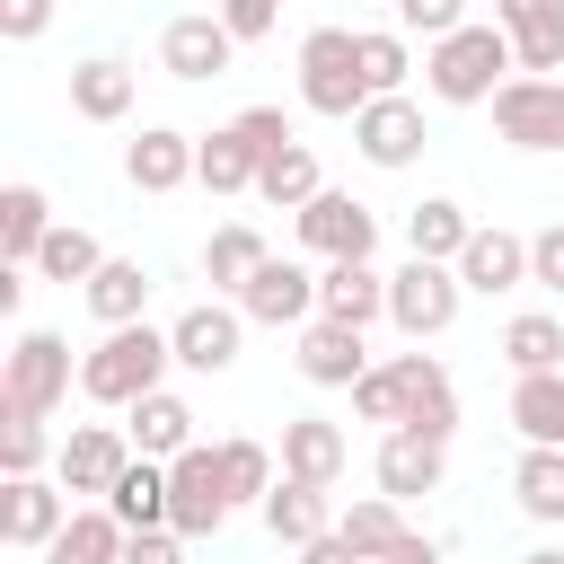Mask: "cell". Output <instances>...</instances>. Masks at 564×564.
Segmentation results:
<instances>
[{
  "instance_id": "1",
  "label": "cell",
  "mask_w": 564,
  "mask_h": 564,
  "mask_svg": "<svg viewBox=\"0 0 564 564\" xmlns=\"http://www.w3.org/2000/svg\"><path fill=\"white\" fill-rule=\"evenodd\" d=\"M167 370H176V344H167V326L132 317V326H106V344H97V352H79V397H88V405H115V414H132L150 388H167Z\"/></svg>"
},
{
  "instance_id": "2",
  "label": "cell",
  "mask_w": 564,
  "mask_h": 564,
  "mask_svg": "<svg viewBox=\"0 0 564 564\" xmlns=\"http://www.w3.org/2000/svg\"><path fill=\"white\" fill-rule=\"evenodd\" d=\"M511 70H520V53H511V35L494 18H467V26L432 35V53H423V88L441 106H494V88Z\"/></svg>"
},
{
  "instance_id": "3",
  "label": "cell",
  "mask_w": 564,
  "mask_h": 564,
  "mask_svg": "<svg viewBox=\"0 0 564 564\" xmlns=\"http://www.w3.org/2000/svg\"><path fill=\"white\" fill-rule=\"evenodd\" d=\"M300 106H308V115H335V123H352V115L370 106L361 26H308V35H300Z\"/></svg>"
},
{
  "instance_id": "4",
  "label": "cell",
  "mask_w": 564,
  "mask_h": 564,
  "mask_svg": "<svg viewBox=\"0 0 564 564\" xmlns=\"http://www.w3.org/2000/svg\"><path fill=\"white\" fill-rule=\"evenodd\" d=\"M458 300H467L458 264L405 256V264L388 273V326H397L405 344H432V335H449V326H458Z\"/></svg>"
},
{
  "instance_id": "5",
  "label": "cell",
  "mask_w": 564,
  "mask_h": 564,
  "mask_svg": "<svg viewBox=\"0 0 564 564\" xmlns=\"http://www.w3.org/2000/svg\"><path fill=\"white\" fill-rule=\"evenodd\" d=\"M70 397V344L53 326H18V344L0 352V405L18 414H53Z\"/></svg>"
},
{
  "instance_id": "6",
  "label": "cell",
  "mask_w": 564,
  "mask_h": 564,
  "mask_svg": "<svg viewBox=\"0 0 564 564\" xmlns=\"http://www.w3.org/2000/svg\"><path fill=\"white\" fill-rule=\"evenodd\" d=\"M229 467H220V441H194L185 458H167V529L185 538H220L229 529Z\"/></svg>"
},
{
  "instance_id": "7",
  "label": "cell",
  "mask_w": 564,
  "mask_h": 564,
  "mask_svg": "<svg viewBox=\"0 0 564 564\" xmlns=\"http://www.w3.org/2000/svg\"><path fill=\"white\" fill-rule=\"evenodd\" d=\"M494 132L511 150H564V79L555 70H511L494 88Z\"/></svg>"
},
{
  "instance_id": "8",
  "label": "cell",
  "mask_w": 564,
  "mask_h": 564,
  "mask_svg": "<svg viewBox=\"0 0 564 564\" xmlns=\"http://www.w3.org/2000/svg\"><path fill=\"white\" fill-rule=\"evenodd\" d=\"M132 458H141V449H132V432H123V423H70V432H62V449H53V476H62L70 494L106 502V494H115V476H123Z\"/></svg>"
},
{
  "instance_id": "9",
  "label": "cell",
  "mask_w": 564,
  "mask_h": 564,
  "mask_svg": "<svg viewBox=\"0 0 564 564\" xmlns=\"http://www.w3.org/2000/svg\"><path fill=\"white\" fill-rule=\"evenodd\" d=\"M229 62H238V35L220 26V9H185V18L159 26V70H167V79L203 88V79H220Z\"/></svg>"
},
{
  "instance_id": "10",
  "label": "cell",
  "mask_w": 564,
  "mask_h": 564,
  "mask_svg": "<svg viewBox=\"0 0 564 564\" xmlns=\"http://www.w3.org/2000/svg\"><path fill=\"white\" fill-rule=\"evenodd\" d=\"M291 220H300V247H308L317 264H335V256H370V247H379V212H370L361 194H335V185L308 194Z\"/></svg>"
},
{
  "instance_id": "11",
  "label": "cell",
  "mask_w": 564,
  "mask_h": 564,
  "mask_svg": "<svg viewBox=\"0 0 564 564\" xmlns=\"http://www.w3.org/2000/svg\"><path fill=\"white\" fill-rule=\"evenodd\" d=\"M229 300L247 308V326H308V317H317V273H308L300 256H264Z\"/></svg>"
},
{
  "instance_id": "12",
  "label": "cell",
  "mask_w": 564,
  "mask_h": 564,
  "mask_svg": "<svg viewBox=\"0 0 564 564\" xmlns=\"http://www.w3.org/2000/svg\"><path fill=\"white\" fill-rule=\"evenodd\" d=\"M167 344H176V370L220 379V370L238 361V344H247V308H238V300H194V308L167 326Z\"/></svg>"
},
{
  "instance_id": "13",
  "label": "cell",
  "mask_w": 564,
  "mask_h": 564,
  "mask_svg": "<svg viewBox=\"0 0 564 564\" xmlns=\"http://www.w3.org/2000/svg\"><path fill=\"white\" fill-rule=\"evenodd\" d=\"M388 370H397V423L449 441V432H458V388H449V370H441L432 352H397Z\"/></svg>"
},
{
  "instance_id": "14",
  "label": "cell",
  "mask_w": 564,
  "mask_h": 564,
  "mask_svg": "<svg viewBox=\"0 0 564 564\" xmlns=\"http://www.w3.org/2000/svg\"><path fill=\"white\" fill-rule=\"evenodd\" d=\"M441 476H449V441H432V432H388L379 441V458H370V485L379 494H397V502H423V494H441Z\"/></svg>"
},
{
  "instance_id": "15",
  "label": "cell",
  "mask_w": 564,
  "mask_h": 564,
  "mask_svg": "<svg viewBox=\"0 0 564 564\" xmlns=\"http://www.w3.org/2000/svg\"><path fill=\"white\" fill-rule=\"evenodd\" d=\"M62 520H70V485L53 476H9V494H0V538L18 546V555H44L53 538H62Z\"/></svg>"
},
{
  "instance_id": "16",
  "label": "cell",
  "mask_w": 564,
  "mask_h": 564,
  "mask_svg": "<svg viewBox=\"0 0 564 564\" xmlns=\"http://www.w3.org/2000/svg\"><path fill=\"white\" fill-rule=\"evenodd\" d=\"M352 150H361L370 167H414V159H423V106H414V97H370V106L352 115Z\"/></svg>"
},
{
  "instance_id": "17",
  "label": "cell",
  "mask_w": 564,
  "mask_h": 564,
  "mask_svg": "<svg viewBox=\"0 0 564 564\" xmlns=\"http://www.w3.org/2000/svg\"><path fill=\"white\" fill-rule=\"evenodd\" d=\"M317 317L370 335V317H388V273H379L370 256H335V264H317Z\"/></svg>"
},
{
  "instance_id": "18",
  "label": "cell",
  "mask_w": 564,
  "mask_h": 564,
  "mask_svg": "<svg viewBox=\"0 0 564 564\" xmlns=\"http://www.w3.org/2000/svg\"><path fill=\"white\" fill-rule=\"evenodd\" d=\"M123 176H132V194H176V185H194V132L141 123V141H123Z\"/></svg>"
},
{
  "instance_id": "19",
  "label": "cell",
  "mask_w": 564,
  "mask_h": 564,
  "mask_svg": "<svg viewBox=\"0 0 564 564\" xmlns=\"http://www.w3.org/2000/svg\"><path fill=\"white\" fill-rule=\"evenodd\" d=\"M300 379L308 388H352L361 370H370V344H361V326H335V317H308L300 326Z\"/></svg>"
},
{
  "instance_id": "20",
  "label": "cell",
  "mask_w": 564,
  "mask_h": 564,
  "mask_svg": "<svg viewBox=\"0 0 564 564\" xmlns=\"http://www.w3.org/2000/svg\"><path fill=\"white\" fill-rule=\"evenodd\" d=\"M494 26L511 35L520 70H564V0H494Z\"/></svg>"
},
{
  "instance_id": "21",
  "label": "cell",
  "mask_w": 564,
  "mask_h": 564,
  "mask_svg": "<svg viewBox=\"0 0 564 564\" xmlns=\"http://www.w3.org/2000/svg\"><path fill=\"white\" fill-rule=\"evenodd\" d=\"M256 176H264V159H256V141H247L238 123L194 132V185H203V194H256Z\"/></svg>"
},
{
  "instance_id": "22",
  "label": "cell",
  "mask_w": 564,
  "mask_h": 564,
  "mask_svg": "<svg viewBox=\"0 0 564 564\" xmlns=\"http://www.w3.org/2000/svg\"><path fill=\"white\" fill-rule=\"evenodd\" d=\"M458 282L485 291V300L520 291V282H529V238H520V229H476V238L458 247Z\"/></svg>"
},
{
  "instance_id": "23",
  "label": "cell",
  "mask_w": 564,
  "mask_h": 564,
  "mask_svg": "<svg viewBox=\"0 0 564 564\" xmlns=\"http://www.w3.org/2000/svg\"><path fill=\"white\" fill-rule=\"evenodd\" d=\"M344 467H352V441H344V423H326V414H291V423H282V476L335 485Z\"/></svg>"
},
{
  "instance_id": "24",
  "label": "cell",
  "mask_w": 564,
  "mask_h": 564,
  "mask_svg": "<svg viewBox=\"0 0 564 564\" xmlns=\"http://www.w3.org/2000/svg\"><path fill=\"white\" fill-rule=\"evenodd\" d=\"M335 485H308V476H273V494L256 502L264 511V529L282 538V546H308V538H326L335 529V502H326Z\"/></svg>"
},
{
  "instance_id": "25",
  "label": "cell",
  "mask_w": 564,
  "mask_h": 564,
  "mask_svg": "<svg viewBox=\"0 0 564 564\" xmlns=\"http://www.w3.org/2000/svg\"><path fill=\"white\" fill-rule=\"evenodd\" d=\"M132 97H141V79H132V62H115V53H88V62L70 70V115H79V123H123Z\"/></svg>"
},
{
  "instance_id": "26",
  "label": "cell",
  "mask_w": 564,
  "mask_h": 564,
  "mask_svg": "<svg viewBox=\"0 0 564 564\" xmlns=\"http://www.w3.org/2000/svg\"><path fill=\"white\" fill-rule=\"evenodd\" d=\"M79 300H88L97 326H132V317L150 308V264H141V256H106V264L79 282Z\"/></svg>"
},
{
  "instance_id": "27",
  "label": "cell",
  "mask_w": 564,
  "mask_h": 564,
  "mask_svg": "<svg viewBox=\"0 0 564 564\" xmlns=\"http://www.w3.org/2000/svg\"><path fill=\"white\" fill-rule=\"evenodd\" d=\"M123 432H132L141 458H185V449H194V405H185L176 388H150V397L123 414Z\"/></svg>"
},
{
  "instance_id": "28",
  "label": "cell",
  "mask_w": 564,
  "mask_h": 564,
  "mask_svg": "<svg viewBox=\"0 0 564 564\" xmlns=\"http://www.w3.org/2000/svg\"><path fill=\"white\" fill-rule=\"evenodd\" d=\"M511 432L529 449H564V370H520L511 379Z\"/></svg>"
},
{
  "instance_id": "29",
  "label": "cell",
  "mask_w": 564,
  "mask_h": 564,
  "mask_svg": "<svg viewBox=\"0 0 564 564\" xmlns=\"http://www.w3.org/2000/svg\"><path fill=\"white\" fill-rule=\"evenodd\" d=\"M53 238V203H44V185H0V264H35V247Z\"/></svg>"
},
{
  "instance_id": "30",
  "label": "cell",
  "mask_w": 564,
  "mask_h": 564,
  "mask_svg": "<svg viewBox=\"0 0 564 564\" xmlns=\"http://www.w3.org/2000/svg\"><path fill=\"white\" fill-rule=\"evenodd\" d=\"M44 564H123V520L106 502H79L62 520V538L44 546Z\"/></svg>"
},
{
  "instance_id": "31",
  "label": "cell",
  "mask_w": 564,
  "mask_h": 564,
  "mask_svg": "<svg viewBox=\"0 0 564 564\" xmlns=\"http://www.w3.org/2000/svg\"><path fill=\"white\" fill-rule=\"evenodd\" d=\"M476 238V220L449 203V194H423L405 212V256H432V264H458V247Z\"/></svg>"
},
{
  "instance_id": "32",
  "label": "cell",
  "mask_w": 564,
  "mask_h": 564,
  "mask_svg": "<svg viewBox=\"0 0 564 564\" xmlns=\"http://www.w3.org/2000/svg\"><path fill=\"white\" fill-rule=\"evenodd\" d=\"M335 529H344V538H352V546H361L370 564H388V555H397V546L414 538V529H405V502H397V494H361V502H344V511H335Z\"/></svg>"
},
{
  "instance_id": "33",
  "label": "cell",
  "mask_w": 564,
  "mask_h": 564,
  "mask_svg": "<svg viewBox=\"0 0 564 564\" xmlns=\"http://www.w3.org/2000/svg\"><path fill=\"white\" fill-rule=\"evenodd\" d=\"M106 511H115L123 529H167V458H132V467L115 476Z\"/></svg>"
},
{
  "instance_id": "34",
  "label": "cell",
  "mask_w": 564,
  "mask_h": 564,
  "mask_svg": "<svg viewBox=\"0 0 564 564\" xmlns=\"http://www.w3.org/2000/svg\"><path fill=\"white\" fill-rule=\"evenodd\" d=\"M511 502H520L538 529H564V449H520V467H511Z\"/></svg>"
},
{
  "instance_id": "35",
  "label": "cell",
  "mask_w": 564,
  "mask_h": 564,
  "mask_svg": "<svg viewBox=\"0 0 564 564\" xmlns=\"http://www.w3.org/2000/svg\"><path fill=\"white\" fill-rule=\"evenodd\" d=\"M264 256H273V247H264L247 220H220V229L203 238V282H212V291H238V282H247Z\"/></svg>"
},
{
  "instance_id": "36",
  "label": "cell",
  "mask_w": 564,
  "mask_h": 564,
  "mask_svg": "<svg viewBox=\"0 0 564 564\" xmlns=\"http://www.w3.org/2000/svg\"><path fill=\"white\" fill-rule=\"evenodd\" d=\"M256 194H264L273 212H300L308 194H326V176H317V150H308V141L273 150V159H264V176H256Z\"/></svg>"
},
{
  "instance_id": "37",
  "label": "cell",
  "mask_w": 564,
  "mask_h": 564,
  "mask_svg": "<svg viewBox=\"0 0 564 564\" xmlns=\"http://www.w3.org/2000/svg\"><path fill=\"white\" fill-rule=\"evenodd\" d=\"M502 361L511 370H564V317L555 308H529L502 326Z\"/></svg>"
},
{
  "instance_id": "38",
  "label": "cell",
  "mask_w": 564,
  "mask_h": 564,
  "mask_svg": "<svg viewBox=\"0 0 564 564\" xmlns=\"http://www.w3.org/2000/svg\"><path fill=\"white\" fill-rule=\"evenodd\" d=\"M361 79H370V97H405V79H414L405 26H361Z\"/></svg>"
},
{
  "instance_id": "39",
  "label": "cell",
  "mask_w": 564,
  "mask_h": 564,
  "mask_svg": "<svg viewBox=\"0 0 564 564\" xmlns=\"http://www.w3.org/2000/svg\"><path fill=\"white\" fill-rule=\"evenodd\" d=\"M97 264H106V247H97L79 220H53V238L35 247V273H44V282H88Z\"/></svg>"
},
{
  "instance_id": "40",
  "label": "cell",
  "mask_w": 564,
  "mask_h": 564,
  "mask_svg": "<svg viewBox=\"0 0 564 564\" xmlns=\"http://www.w3.org/2000/svg\"><path fill=\"white\" fill-rule=\"evenodd\" d=\"M44 449H53V441H44V414L0 405V467H9V476H35V467H44Z\"/></svg>"
},
{
  "instance_id": "41",
  "label": "cell",
  "mask_w": 564,
  "mask_h": 564,
  "mask_svg": "<svg viewBox=\"0 0 564 564\" xmlns=\"http://www.w3.org/2000/svg\"><path fill=\"white\" fill-rule=\"evenodd\" d=\"M220 467H229V502H264L273 494V449L264 441H220Z\"/></svg>"
},
{
  "instance_id": "42",
  "label": "cell",
  "mask_w": 564,
  "mask_h": 564,
  "mask_svg": "<svg viewBox=\"0 0 564 564\" xmlns=\"http://www.w3.org/2000/svg\"><path fill=\"white\" fill-rule=\"evenodd\" d=\"M229 123H238V132H247V141H256V159H273V150H291V141H300V132H291V115H282V106H238V115H229Z\"/></svg>"
},
{
  "instance_id": "43",
  "label": "cell",
  "mask_w": 564,
  "mask_h": 564,
  "mask_svg": "<svg viewBox=\"0 0 564 564\" xmlns=\"http://www.w3.org/2000/svg\"><path fill=\"white\" fill-rule=\"evenodd\" d=\"M220 9V26L238 35V44H264L273 26H282V0H212Z\"/></svg>"
},
{
  "instance_id": "44",
  "label": "cell",
  "mask_w": 564,
  "mask_h": 564,
  "mask_svg": "<svg viewBox=\"0 0 564 564\" xmlns=\"http://www.w3.org/2000/svg\"><path fill=\"white\" fill-rule=\"evenodd\" d=\"M529 282H538V291H555V300H564V220H546V229H538V238H529Z\"/></svg>"
},
{
  "instance_id": "45",
  "label": "cell",
  "mask_w": 564,
  "mask_h": 564,
  "mask_svg": "<svg viewBox=\"0 0 564 564\" xmlns=\"http://www.w3.org/2000/svg\"><path fill=\"white\" fill-rule=\"evenodd\" d=\"M397 26L405 35H449V26H467V0H397Z\"/></svg>"
},
{
  "instance_id": "46",
  "label": "cell",
  "mask_w": 564,
  "mask_h": 564,
  "mask_svg": "<svg viewBox=\"0 0 564 564\" xmlns=\"http://www.w3.org/2000/svg\"><path fill=\"white\" fill-rule=\"evenodd\" d=\"M123 564H185V529H123Z\"/></svg>"
},
{
  "instance_id": "47",
  "label": "cell",
  "mask_w": 564,
  "mask_h": 564,
  "mask_svg": "<svg viewBox=\"0 0 564 564\" xmlns=\"http://www.w3.org/2000/svg\"><path fill=\"white\" fill-rule=\"evenodd\" d=\"M44 26H53V0H0V35L9 44H35Z\"/></svg>"
},
{
  "instance_id": "48",
  "label": "cell",
  "mask_w": 564,
  "mask_h": 564,
  "mask_svg": "<svg viewBox=\"0 0 564 564\" xmlns=\"http://www.w3.org/2000/svg\"><path fill=\"white\" fill-rule=\"evenodd\" d=\"M300 564H370V555H361L344 529H326V538H308V546H300Z\"/></svg>"
},
{
  "instance_id": "49",
  "label": "cell",
  "mask_w": 564,
  "mask_h": 564,
  "mask_svg": "<svg viewBox=\"0 0 564 564\" xmlns=\"http://www.w3.org/2000/svg\"><path fill=\"white\" fill-rule=\"evenodd\" d=\"M388 564H449V555H441V546H432V538H405V546H397V555H388Z\"/></svg>"
},
{
  "instance_id": "50",
  "label": "cell",
  "mask_w": 564,
  "mask_h": 564,
  "mask_svg": "<svg viewBox=\"0 0 564 564\" xmlns=\"http://www.w3.org/2000/svg\"><path fill=\"white\" fill-rule=\"evenodd\" d=\"M520 564H564V546H529V555H520Z\"/></svg>"
}]
</instances>
